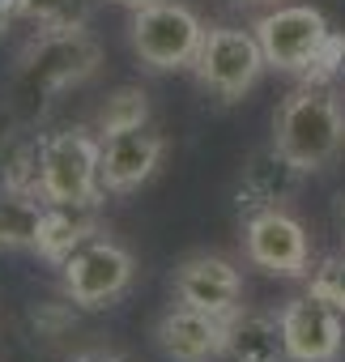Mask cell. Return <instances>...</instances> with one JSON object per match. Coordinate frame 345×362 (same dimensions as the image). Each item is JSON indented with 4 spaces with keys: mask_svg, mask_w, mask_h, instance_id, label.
I'll use <instances>...</instances> for the list:
<instances>
[{
    "mask_svg": "<svg viewBox=\"0 0 345 362\" xmlns=\"http://www.w3.org/2000/svg\"><path fill=\"white\" fill-rule=\"evenodd\" d=\"M13 13L39 30H69L86 26V0H18Z\"/></svg>",
    "mask_w": 345,
    "mask_h": 362,
    "instance_id": "obj_18",
    "label": "cell"
},
{
    "mask_svg": "<svg viewBox=\"0 0 345 362\" xmlns=\"http://www.w3.org/2000/svg\"><path fill=\"white\" fill-rule=\"evenodd\" d=\"M226 358L230 362H290L281 341V320L256 307H239L226 320Z\"/></svg>",
    "mask_w": 345,
    "mask_h": 362,
    "instance_id": "obj_15",
    "label": "cell"
},
{
    "mask_svg": "<svg viewBox=\"0 0 345 362\" xmlns=\"http://www.w3.org/2000/svg\"><path fill=\"white\" fill-rule=\"evenodd\" d=\"M243 256L269 277L307 281L311 273V239L307 226L286 209H264L243 222Z\"/></svg>",
    "mask_w": 345,
    "mask_h": 362,
    "instance_id": "obj_8",
    "label": "cell"
},
{
    "mask_svg": "<svg viewBox=\"0 0 345 362\" xmlns=\"http://www.w3.org/2000/svg\"><path fill=\"white\" fill-rule=\"evenodd\" d=\"M264 69L269 64H264L260 39L256 30H243V26H209L197 52V64H192L197 81L209 94H218L222 103H239L243 94H252Z\"/></svg>",
    "mask_w": 345,
    "mask_h": 362,
    "instance_id": "obj_7",
    "label": "cell"
},
{
    "mask_svg": "<svg viewBox=\"0 0 345 362\" xmlns=\"http://www.w3.org/2000/svg\"><path fill=\"white\" fill-rule=\"evenodd\" d=\"M307 294L324 298L328 307H337V311L345 315V252L320 260V264L307 273Z\"/></svg>",
    "mask_w": 345,
    "mask_h": 362,
    "instance_id": "obj_19",
    "label": "cell"
},
{
    "mask_svg": "<svg viewBox=\"0 0 345 362\" xmlns=\"http://www.w3.org/2000/svg\"><path fill=\"white\" fill-rule=\"evenodd\" d=\"M153 345L166 362H214L226 354V320L175 303L153 324Z\"/></svg>",
    "mask_w": 345,
    "mask_h": 362,
    "instance_id": "obj_12",
    "label": "cell"
},
{
    "mask_svg": "<svg viewBox=\"0 0 345 362\" xmlns=\"http://www.w3.org/2000/svg\"><path fill=\"white\" fill-rule=\"evenodd\" d=\"M281 341L290 362H341L345 358V315L315 294L290 298L281 311Z\"/></svg>",
    "mask_w": 345,
    "mask_h": 362,
    "instance_id": "obj_9",
    "label": "cell"
},
{
    "mask_svg": "<svg viewBox=\"0 0 345 362\" xmlns=\"http://www.w3.org/2000/svg\"><path fill=\"white\" fill-rule=\"evenodd\" d=\"M256 39H260V52H264V64L273 73H286V77H307L315 56L324 52V43L332 39V26L320 9L311 5H277L269 13H260L252 22Z\"/></svg>",
    "mask_w": 345,
    "mask_h": 362,
    "instance_id": "obj_6",
    "label": "cell"
},
{
    "mask_svg": "<svg viewBox=\"0 0 345 362\" xmlns=\"http://www.w3.org/2000/svg\"><path fill=\"white\" fill-rule=\"evenodd\" d=\"M337 235H341V243H345V197H337Z\"/></svg>",
    "mask_w": 345,
    "mask_h": 362,
    "instance_id": "obj_23",
    "label": "cell"
},
{
    "mask_svg": "<svg viewBox=\"0 0 345 362\" xmlns=\"http://www.w3.org/2000/svg\"><path fill=\"white\" fill-rule=\"evenodd\" d=\"M43 201L0 188V252H35Z\"/></svg>",
    "mask_w": 345,
    "mask_h": 362,
    "instance_id": "obj_16",
    "label": "cell"
},
{
    "mask_svg": "<svg viewBox=\"0 0 345 362\" xmlns=\"http://www.w3.org/2000/svg\"><path fill=\"white\" fill-rule=\"evenodd\" d=\"M115 5H128V9H141V5H149V0H115Z\"/></svg>",
    "mask_w": 345,
    "mask_h": 362,
    "instance_id": "obj_24",
    "label": "cell"
},
{
    "mask_svg": "<svg viewBox=\"0 0 345 362\" xmlns=\"http://www.w3.org/2000/svg\"><path fill=\"white\" fill-rule=\"evenodd\" d=\"M205 22L180 5V0H149V5L132 9V52L149 73H180L197 64V52L205 43Z\"/></svg>",
    "mask_w": 345,
    "mask_h": 362,
    "instance_id": "obj_4",
    "label": "cell"
},
{
    "mask_svg": "<svg viewBox=\"0 0 345 362\" xmlns=\"http://www.w3.org/2000/svg\"><path fill=\"white\" fill-rule=\"evenodd\" d=\"M103 192V136L94 128H60L39 136V201L98 205Z\"/></svg>",
    "mask_w": 345,
    "mask_h": 362,
    "instance_id": "obj_3",
    "label": "cell"
},
{
    "mask_svg": "<svg viewBox=\"0 0 345 362\" xmlns=\"http://www.w3.org/2000/svg\"><path fill=\"white\" fill-rule=\"evenodd\" d=\"M162 158H166V136L153 132L149 124L103 136V192L111 197L136 192L141 184L153 179Z\"/></svg>",
    "mask_w": 345,
    "mask_h": 362,
    "instance_id": "obj_11",
    "label": "cell"
},
{
    "mask_svg": "<svg viewBox=\"0 0 345 362\" xmlns=\"http://www.w3.org/2000/svg\"><path fill=\"white\" fill-rule=\"evenodd\" d=\"M18 13H13V0H0V35L9 30V22H13Z\"/></svg>",
    "mask_w": 345,
    "mask_h": 362,
    "instance_id": "obj_22",
    "label": "cell"
},
{
    "mask_svg": "<svg viewBox=\"0 0 345 362\" xmlns=\"http://www.w3.org/2000/svg\"><path fill=\"white\" fill-rule=\"evenodd\" d=\"M235 5H260V0H235Z\"/></svg>",
    "mask_w": 345,
    "mask_h": 362,
    "instance_id": "obj_25",
    "label": "cell"
},
{
    "mask_svg": "<svg viewBox=\"0 0 345 362\" xmlns=\"http://www.w3.org/2000/svg\"><path fill=\"white\" fill-rule=\"evenodd\" d=\"M303 184V170L269 141L264 149H256L239 175V188H235V201L243 209V218L252 214H264V209H286L290 197L298 192Z\"/></svg>",
    "mask_w": 345,
    "mask_h": 362,
    "instance_id": "obj_13",
    "label": "cell"
},
{
    "mask_svg": "<svg viewBox=\"0 0 345 362\" xmlns=\"http://www.w3.org/2000/svg\"><path fill=\"white\" fill-rule=\"evenodd\" d=\"M149 124V94L141 86H119L103 98L98 115H94V132L98 136H111V132H128V128H141Z\"/></svg>",
    "mask_w": 345,
    "mask_h": 362,
    "instance_id": "obj_17",
    "label": "cell"
},
{
    "mask_svg": "<svg viewBox=\"0 0 345 362\" xmlns=\"http://www.w3.org/2000/svg\"><path fill=\"white\" fill-rule=\"evenodd\" d=\"M103 64V47L86 26L39 30L13 60V77L5 90V107L18 124H35L47 115L56 94L90 81Z\"/></svg>",
    "mask_w": 345,
    "mask_h": 362,
    "instance_id": "obj_1",
    "label": "cell"
},
{
    "mask_svg": "<svg viewBox=\"0 0 345 362\" xmlns=\"http://www.w3.org/2000/svg\"><path fill=\"white\" fill-rule=\"evenodd\" d=\"M73 315H77V307L64 298V303H39L30 320H35L39 337H56V332H64V328L73 324Z\"/></svg>",
    "mask_w": 345,
    "mask_h": 362,
    "instance_id": "obj_20",
    "label": "cell"
},
{
    "mask_svg": "<svg viewBox=\"0 0 345 362\" xmlns=\"http://www.w3.org/2000/svg\"><path fill=\"white\" fill-rule=\"evenodd\" d=\"M273 145L303 170L315 175L345 153V103L332 86L298 81L277 115H273Z\"/></svg>",
    "mask_w": 345,
    "mask_h": 362,
    "instance_id": "obj_2",
    "label": "cell"
},
{
    "mask_svg": "<svg viewBox=\"0 0 345 362\" xmlns=\"http://www.w3.org/2000/svg\"><path fill=\"white\" fill-rule=\"evenodd\" d=\"M103 222H98V205H43V222H39V239L35 252L47 264H64L77 247H86L90 239H98Z\"/></svg>",
    "mask_w": 345,
    "mask_h": 362,
    "instance_id": "obj_14",
    "label": "cell"
},
{
    "mask_svg": "<svg viewBox=\"0 0 345 362\" xmlns=\"http://www.w3.org/2000/svg\"><path fill=\"white\" fill-rule=\"evenodd\" d=\"M136 277V260L124 243L98 235L86 247H77L64 264H60V294L77 307V311H103L111 303H119L128 294Z\"/></svg>",
    "mask_w": 345,
    "mask_h": 362,
    "instance_id": "obj_5",
    "label": "cell"
},
{
    "mask_svg": "<svg viewBox=\"0 0 345 362\" xmlns=\"http://www.w3.org/2000/svg\"><path fill=\"white\" fill-rule=\"evenodd\" d=\"M69 362H128V358L115 354V349H81V354H73Z\"/></svg>",
    "mask_w": 345,
    "mask_h": 362,
    "instance_id": "obj_21",
    "label": "cell"
},
{
    "mask_svg": "<svg viewBox=\"0 0 345 362\" xmlns=\"http://www.w3.org/2000/svg\"><path fill=\"white\" fill-rule=\"evenodd\" d=\"M170 294H175L180 307H197V311L230 320L243 307V273L235 260H226L218 252H197L175 264Z\"/></svg>",
    "mask_w": 345,
    "mask_h": 362,
    "instance_id": "obj_10",
    "label": "cell"
}]
</instances>
